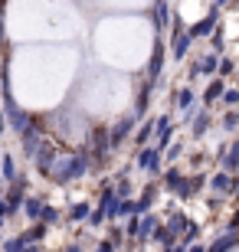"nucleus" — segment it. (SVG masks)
<instances>
[{"instance_id":"nucleus-4","label":"nucleus","mask_w":239,"mask_h":252,"mask_svg":"<svg viewBox=\"0 0 239 252\" xmlns=\"http://www.w3.org/2000/svg\"><path fill=\"white\" fill-rule=\"evenodd\" d=\"M0 128H3V118H0Z\"/></svg>"},{"instance_id":"nucleus-1","label":"nucleus","mask_w":239,"mask_h":252,"mask_svg":"<svg viewBox=\"0 0 239 252\" xmlns=\"http://www.w3.org/2000/svg\"><path fill=\"white\" fill-rule=\"evenodd\" d=\"M213 20H216V13H210V17H206V20H200V23H197V27L190 30V36H203V33H210Z\"/></svg>"},{"instance_id":"nucleus-2","label":"nucleus","mask_w":239,"mask_h":252,"mask_svg":"<svg viewBox=\"0 0 239 252\" xmlns=\"http://www.w3.org/2000/svg\"><path fill=\"white\" fill-rule=\"evenodd\" d=\"M154 23H157V27H164V23H167V3H164V0H154Z\"/></svg>"},{"instance_id":"nucleus-3","label":"nucleus","mask_w":239,"mask_h":252,"mask_svg":"<svg viewBox=\"0 0 239 252\" xmlns=\"http://www.w3.org/2000/svg\"><path fill=\"white\" fill-rule=\"evenodd\" d=\"M187 43H190V36H184V33H177V36H174V56L177 59L187 53Z\"/></svg>"}]
</instances>
